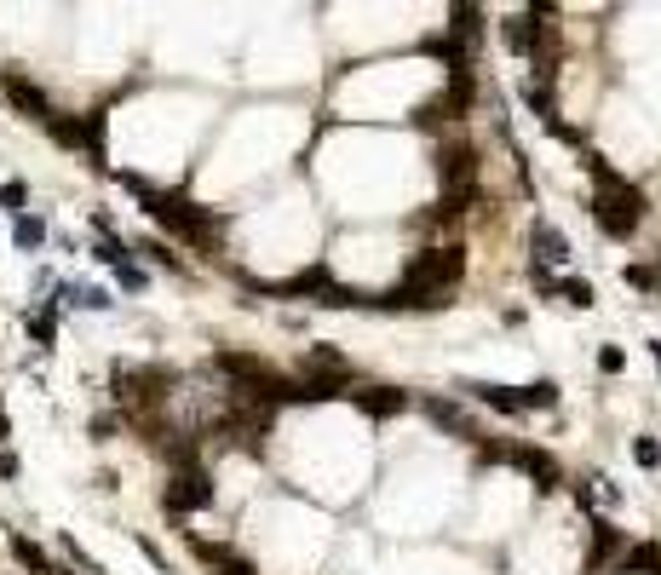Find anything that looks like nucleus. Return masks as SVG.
<instances>
[{
    "instance_id": "nucleus-6",
    "label": "nucleus",
    "mask_w": 661,
    "mask_h": 575,
    "mask_svg": "<svg viewBox=\"0 0 661 575\" xmlns=\"http://www.w3.org/2000/svg\"><path fill=\"white\" fill-rule=\"evenodd\" d=\"M161 506L173 512V518H190V512H207L213 506V478H207V466H190V472H173L167 489H161Z\"/></svg>"
},
{
    "instance_id": "nucleus-2",
    "label": "nucleus",
    "mask_w": 661,
    "mask_h": 575,
    "mask_svg": "<svg viewBox=\"0 0 661 575\" xmlns=\"http://www.w3.org/2000/svg\"><path fill=\"white\" fill-rule=\"evenodd\" d=\"M466 276V248L443 242V248H420L409 259V271L397 276V288L374 294V311H432L443 305V294Z\"/></svg>"
},
{
    "instance_id": "nucleus-3",
    "label": "nucleus",
    "mask_w": 661,
    "mask_h": 575,
    "mask_svg": "<svg viewBox=\"0 0 661 575\" xmlns=\"http://www.w3.org/2000/svg\"><path fill=\"white\" fill-rule=\"evenodd\" d=\"M587 213H593V225L610 236V242H633L639 236V225H644V190L639 184H610V190H593V202H587Z\"/></svg>"
},
{
    "instance_id": "nucleus-26",
    "label": "nucleus",
    "mask_w": 661,
    "mask_h": 575,
    "mask_svg": "<svg viewBox=\"0 0 661 575\" xmlns=\"http://www.w3.org/2000/svg\"><path fill=\"white\" fill-rule=\"evenodd\" d=\"M598 368H604V374H621V368H627L621 345H604V351H598Z\"/></svg>"
},
{
    "instance_id": "nucleus-4",
    "label": "nucleus",
    "mask_w": 661,
    "mask_h": 575,
    "mask_svg": "<svg viewBox=\"0 0 661 575\" xmlns=\"http://www.w3.org/2000/svg\"><path fill=\"white\" fill-rule=\"evenodd\" d=\"M472 104H478V69H455V75H449V87L414 110V121H420V127H437V121H466Z\"/></svg>"
},
{
    "instance_id": "nucleus-7",
    "label": "nucleus",
    "mask_w": 661,
    "mask_h": 575,
    "mask_svg": "<svg viewBox=\"0 0 661 575\" xmlns=\"http://www.w3.org/2000/svg\"><path fill=\"white\" fill-rule=\"evenodd\" d=\"M0 98H6V104H12V110L18 115H29V121H52V98H46V87L41 81H29V75H18V69H12V75H6V69H0Z\"/></svg>"
},
{
    "instance_id": "nucleus-20",
    "label": "nucleus",
    "mask_w": 661,
    "mask_h": 575,
    "mask_svg": "<svg viewBox=\"0 0 661 575\" xmlns=\"http://www.w3.org/2000/svg\"><path fill=\"white\" fill-rule=\"evenodd\" d=\"M518 409H541V414H552L558 409V386L552 380H535V386H518Z\"/></svg>"
},
{
    "instance_id": "nucleus-15",
    "label": "nucleus",
    "mask_w": 661,
    "mask_h": 575,
    "mask_svg": "<svg viewBox=\"0 0 661 575\" xmlns=\"http://www.w3.org/2000/svg\"><path fill=\"white\" fill-rule=\"evenodd\" d=\"M443 35H449V41L472 58V46L483 41V12H478V6H449V29H443Z\"/></svg>"
},
{
    "instance_id": "nucleus-24",
    "label": "nucleus",
    "mask_w": 661,
    "mask_h": 575,
    "mask_svg": "<svg viewBox=\"0 0 661 575\" xmlns=\"http://www.w3.org/2000/svg\"><path fill=\"white\" fill-rule=\"evenodd\" d=\"M138 253H150V259H156L161 271H173V276H184V259H179V253H167V242H144V248H138Z\"/></svg>"
},
{
    "instance_id": "nucleus-22",
    "label": "nucleus",
    "mask_w": 661,
    "mask_h": 575,
    "mask_svg": "<svg viewBox=\"0 0 661 575\" xmlns=\"http://www.w3.org/2000/svg\"><path fill=\"white\" fill-rule=\"evenodd\" d=\"M23 202H29V184H23V179L0 184V213H6V219H18V213H23Z\"/></svg>"
},
{
    "instance_id": "nucleus-29",
    "label": "nucleus",
    "mask_w": 661,
    "mask_h": 575,
    "mask_svg": "<svg viewBox=\"0 0 661 575\" xmlns=\"http://www.w3.org/2000/svg\"><path fill=\"white\" fill-rule=\"evenodd\" d=\"M0 478H18V455H6V449H0Z\"/></svg>"
},
{
    "instance_id": "nucleus-17",
    "label": "nucleus",
    "mask_w": 661,
    "mask_h": 575,
    "mask_svg": "<svg viewBox=\"0 0 661 575\" xmlns=\"http://www.w3.org/2000/svg\"><path fill=\"white\" fill-rule=\"evenodd\" d=\"M12 242H18L23 253H41V242H46V219H41V213H29V207H23L18 219H12Z\"/></svg>"
},
{
    "instance_id": "nucleus-27",
    "label": "nucleus",
    "mask_w": 661,
    "mask_h": 575,
    "mask_svg": "<svg viewBox=\"0 0 661 575\" xmlns=\"http://www.w3.org/2000/svg\"><path fill=\"white\" fill-rule=\"evenodd\" d=\"M115 426H121V414H92V426H87V432L98 437V443H104V437H110Z\"/></svg>"
},
{
    "instance_id": "nucleus-13",
    "label": "nucleus",
    "mask_w": 661,
    "mask_h": 575,
    "mask_svg": "<svg viewBox=\"0 0 661 575\" xmlns=\"http://www.w3.org/2000/svg\"><path fill=\"white\" fill-rule=\"evenodd\" d=\"M420 409H426V420L432 426H443V432H455V437H478V426H472V414L460 409V403H449V397H420Z\"/></svg>"
},
{
    "instance_id": "nucleus-19",
    "label": "nucleus",
    "mask_w": 661,
    "mask_h": 575,
    "mask_svg": "<svg viewBox=\"0 0 661 575\" xmlns=\"http://www.w3.org/2000/svg\"><path fill=\"white\" fill-rule=\"evenodd\" d=\"M552 294L564 299V305H575V311H587L593 305V282L587 276H552Z\"/></svg>"
},
{
    "instance_id": "nucleus-28",
    "label": "nucleus",
    "mask_w": 661,
    "mask_h": 575,
    "mask_svg": "<svg viewBox=\"0 0 661 575\" xmlns=\"http://www.w3.org/2000/svg\"><path fill=\"white\" fill-rule=\"evenodd\" d=\"M529 282H535V294H552V271L547 265H535V259H529Z\"/></svg>"
},
{
    "instance_id": "nucleus-21",
    "label": "nucleus",
    "mask_w": 661,
    "mask_h": 575,
    "mask_svg": "<svg viewBox=\"0 0 661 575\" xmlns=\"http://www.w3.org/2000/svg\"><path fill=\"white\" fill-rule=\"evenodd\" d=\"M524 104L541 115L547 127H552V121H564V115H558V104H552V87H541V81H529V87H524Z\"/></svg>"
},
{
    "instance_id": "nucleus-16",
    "label": "nucleus",
    "mask_w": 661,
    "mask_h": 575,
    "mask_svg": "<svg viewBox=\"0 0 661 575\" xmlns=\"http://www.w3.org/2000/svg\"><path fill=\"white\" fill-rule=\"evenodd\" d=\"M58 317H64V311H58L52 299H46V305H35V311H23L29 340H35V345H52V340H58Z\"/></svg>"
},
{
    "instance_id": "nucleus-11",
    "label": "nucleus",
    "mask_w": 661,
    "mask_h": 575,
    "mask_svg": "<svg viewBox=\"0 0 661 575\" xmlns=\"http://www.w3.org/2000/svg\"><path fill=\"white\" fill-rule=\"evenodd\" d=\"M529 248H535V265H570L575 259V248H570V236H564V230L552 225V219H535V225H529Z\"/></svg>"
},
{
    "instance_id": "nucleus-31",
    "label": "nucleus",
    "mask_w": 661,
    "mask_h": 575,
    "mask_svg": "<svg viewBox=\"0 0 661 575\" xmlns=\"http://www.w3.org/2000/svg\"><path fill=\"white\" fill-rule=\"evenodd\" d=\"M52 575H69V570H64V564H58V570H52Z\"/></svg>"
},
{
    "instance_id": "nucleus-8",
    "label": "nucleus",
    "mask_w": 661,
    "mask_h": 575,
    "mask_svg": "<svg viewBox=\"0 0 661 575\" xmlns=\"http://www.w3.org/2000/svg\"><path fill=\"white\" fill-rule=\"evenodd\" d=\"M501 466H518L524 478H535V489H558V460L547 455V449H535V443H506L501 449Z\"/></svg>"
},
{
    "instance_id": "nucleus-25",
    "label": "nucleus",
    "mask_w": 661,
    "mask_h": 575,
    "mask_svg": "<svg viewBox=\"0 0 661 575\" xmlns=\"http://www.w3.org/2000/svg\"><path fill=\"white\" fill-rule=\"evenodd\" d=\"M633 460H639L644 472H656V466H661V443H656V437H633Z\"/></svg>"
},
{
    "instance_id": "nucleus-1",
    "label": "nucleus",
    "mask_w": 661,
    "mask_h": 575,
    "mask_svg": "<svg viewBox=\"0 0 661 575\" xmlns=\"http://www.w3.org/2000/svg\"><path fill=\"white\" fill-rule=\"evenodd\" d=\"M115 179L133 190L138 207H144V213H150V219H156L161 230H167V236L190 242V248L207 253V259L219 253V242H225V225H230L225 213H213V207H196L190 196H179V190H156V184L138 179V173H115Z\"/></svg>"
},
{
    "instance_id": "nucleus-9",
    "label": "nucleus",
    "mask_w": 661,
    "mask_h": 575,
    "mask_svg": "<svg viewBox=\"0 0 661 575\" xmlns=\"http://www.w3.org/2000/svg\"><path fill=\"white\" fill-rule=\"evenodd\" d=\"M627 552V529H616L610 518H593V552H587V575H610Z\"/></svg>"
},
{
    "instance_id": "nucleus-5",
    "label": "nucleus",
    "mask_w": 661,
    "mask_h": 575,
    "mask_svg": "<svg viewBox=\"0 0 661 575\" xmlns=\"http://www.w3.org/2000/svg\"><path fill=\"white\" fill-rule=\"evenodd\" d=\"M478 161H483V150L466 133L449 138V144H437L432 173L443 179V196H449V190H472V184H478Z\"/></svg>"
},
{
    "instance_id": "nucleus-23",
    "label": "nucleus",
    "mask_w": 661,
    "mask_h": 575,
    "mask_svg": "<svg viewBox=\"0 0 661 575\" xmlns=\"http://www.w3.org/2000/svg\"><path fill=\"white\" fill-rule=\"evenodd\" d=\"M501 41L512 46V52H518V58H529V23H524V18H506Z\"/></svg>"
},
{
    "instance_id": "nucleus-12",
    "label": "nucleus",
    "mask_w": 661,
    "mask_h": 575,
    "mask_svg": "<svg viewBox=\"0 0 661 575\" xmlns=\"http://www.w3.org/2000/svg\"><path fill=\"white\" fill-rule=\"evenodd\" d=\"M351 403H357L368 420H391V414L409 409V391H397V386H363V391H351Z\"/></svg>"
},
{
    "instance_id": "nucleus-18",
    "label": "nucleus",
    "mask_w": 661,
    "mask_h": 575,
    "mask_svg": "<svg viewBox=\"0 0 661 575\" xmlns=\"http://www.w3.org/2000/svg\"><path fill=\"white\" fill-rule=\"evenodd\" d=\"M6 547H12V558H18L23 570H35V575H52V570H58V564H52V558H46V552L35 547L29 535H6Z\"/></svg>"
},
{
    "instance_id": "nucleus-14",
    "label": "nucleus",
    "mask_w": 661,
    "mask_h": 575,
    "mask_svg": "<svg viewBox=\"0 0 661 575\" xmlns=\"http://www.w3.org/2000/svg\"><path fill=\"white\" fill-rule=\"evenodd\" d=\"M460 391H466L472 403H483V409H495V414H524V409H518V386H495V380H460Z\"/></svg>"
},
{
    "instance_id": "nucleus-10",
    "label": "nucleus",
    "mask_w": 661,
    "mask_h": 575,
    "mask_svg": "<svg viewBox=\"0 0 661 575\" xmlns=\"http://www.w3.org/2000/svg\"><path fill=\"white\" fill-rule=\"evenodd\" d=\"M184 541H190V552H196V558H202L213 575H259L248 558H242L236 547H225V541H207V535H196V529H190Z\"/></svg>"
},
{
    "instance_id": "nucleus-30",
    "label": "nucleus",
    "mask_w": 661,
    "mask_h": 575,
    "mask_svg": "<svg viewBox=\"0 0 661 575\" xmlns=\"http://www.w3.org/2000/svg\"><path fill=\"white\" fill-rule=\"evenodd\" d=\"M6 437H12V420H6V403H0V449H6Z\"/></svg>"
}]
</instances>
